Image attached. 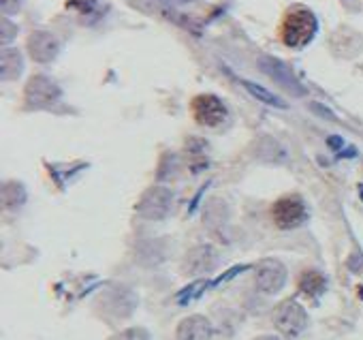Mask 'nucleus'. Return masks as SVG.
I'll list each match as a JSON object with an SVG mask.
<instances>
[{"label":"nucleus","mask_w":363,"mask_h":340,"mask_svg":"<svg viewBox=\"0 0 363 340\" xmlns=\"http://www.w3.org/2000/svg\"><path fill=\"white\" fill-rule=\"evenodd\" d=\"M329 143H331L333 148H340V146H342V141H340L337 137H331V139H329Z\"/></svg>","instance_id":"19"},{"label":"nucleus","mask_w":363,"mask_h":340,"mask_svg":"<svg viewBox=\"0 0 363 340\" xmlns=\"http://www.w3.org/2000/svg\"><path fill=\"white\" fill-rule=\"evenodd\" d=\"M177 3H189V0H177Z\"/></svg>","instance_id":"22"},{"label":"nucleus","mask_w":363,"mask_h":340,"mask_svg":"<svg viewBox=\"0 0 363 340\" xmlns=\"http://www.w3.org/2000/svg\"><path fill=\"white\" fill-rule=\"evenodd\" d=\"M171 208H173V195L164 187H152V189H147L141 195L139 204H137L139 216H143L147 221H162V219H167L169 212H171Z\"/></svg>","instance_id":"3"},{"label":"nucleus","mask_w":363,"mask_h":340,"mask_svg":"<svg viewBox=\"0 0 363 340\" xmlns=\"http://www.w3.org/2000/svg\"><path fill=\"white\" fill-rule=\"evenodd\" d=\"M359 193H361V199H363V185L359 187Z\"/></svg>","instance_id":"21"},{"label":"nucleus","mask_w":363,"mask_h":340,"mask_svg":"<svg viewBox=\"0 0 363 340\" xmlns=\"http://www.w3.org/2000/svg\"><path fill=\"white\" fill-rule=\"evenodd\" d=\"M274 325L286 338H297L308 327V314L295 300H284L274 310Z\"/></svg>","instance_id":"2"},{"label":"nucleus","mask_w":363,"mask_h":340,"mask_svg":"<svg viewBox=\"0 0 363 340\" xmlns=\"http://www.w3.org/2000/svg\"><path fill=\"white\" fill-rule=\"evenodd\" d=\"M191 111L195 120L203 126H218L227 118V107L225 103L214 97V94H199L191 103Z\"/></svg>","instance_id":"5"},{"label":"nucleus","mask_w":363,"mask_h":340,"mask_svg":"<svg viewBox=\"0 0 363 340\" xmlns=\"http://www.w3.org/2000/svg\"><path fill=\"white\" fill-rule=\"evenodd\" d=\"M255 283L257 289L263 293H278L286 283V268L276 259H265L257 268Z\"/></svg>","instance_id":"7"},{"label":"nucleus","mask_w":363,"mask_h":340,"mask_svg":"<svg viewBox=\"0 0 363 340\" xmlns=\"http://www.w3.org/2000/svg\"><path fill=\"white\" fill-rule=\"evenodd\" d=\"M212 325L206 317H189L177 327V340H210Z\"/></svg>","instance_id":"10"},{"label":"nucleus","mask_w":363,"mask_h":340,"mask_svg":"<svg viewBox=\"0 0 363 340\" xmlns=\"http://www.w3.org/2000/svg\"><path fill=\"white\" fill-rule=\"evenodd\" d=\"M116 340H150V336H147V331H145V329L133 327V329H126L124 334H120Z\"/></svg>","instance_id":"16"},{"label":"nucleus","mask_w":363,"mask_h":340,"mask_svg":"<svg viewBox=\"0 0 363 340\" xmlns=\"http://www.w3.org/2000/svg\"><path fill=\"white\" fill-rule=\"evenodd\" d=\"M3 31H5V35H3V41H5V43H9V41L16 37V26H13L9 20H5V22H3Z\"/></svg>","instance_id":"18"},{"label":"nucleus","mask_w":363,"mask_h":340,"mask_svg":"<svg viewBox=\"0 0 363 340\" xmlns=\"http://www.w3.org/2000/svg\"><path fill=\"white\" fill-rule=\"evenodd\" d=\"M60 99V88L45 75H35L26 86V103L37 109L54 107Z\"/></svg>","instance_id":"6"},{"label":"nucleus","mask_w":363,"mask_h":340,"mask_svg":"<svg viewBox=\"0 0 363 340\" xmlns=\"http://www.w3.org/2000/svg\"><path fill=\"white\" fill-rule=\"evenodd\" d=\"M0 69H3V77L5 79H16L22 69H24V62H22V54L18 50H5L3 52V60H0Z\"/></svg>","instance_id":"13"},{"label":"nucleus","mask_w":363,"mask_h":340,"mask_svg":"<svg viewBox=\"0 0 363 340\" xmlns=\"http://www.w3.org/2000/svg\"><path fill=\"white\" fill-rule=\"evenodd\" d=\"M246 88H248V92L255 97V99H259V101H263V103H267V105H274V107H286V103L282 101V99H278L276 94H272L269 90H265V88H261V86H257V84H252V82H242Z\"/></svg>","instance_id":"15"},{"label":"nucleus","mask_w":363,"mask_h":340,"mask_svg":"<svg viewBox=\"0 0 363 340\" xmlns=\"http://www.w3.org/2000/svg\"><path fill=\"white\" fill-rule=\"evenodd\" d=\"M24 202H26V191H24V187H20L18 182H9V185L3 187V206H5V208L16 210V208H20Z\"/></svg>","instance_id":"14"},{"label":"nucleus","mask_w":363,"mask_h":340,"mask_svg":"<svg viewBox=\"0 0 363 340\" xmlns=\"http://www.w3.org/2000/svg\"><path fill=\"white\" fill-rule=\"evenodd\" d=\"M272 216L280 229H295L306 223L308 210H306V204L301 202V197L286 195L272 206Z\"/></svg>","instance_id":"4"},{"label":"nucleus","mask_w":363,"mask_h":340,"mask_svg":"<svg viewBox=\"0 0 363 340\" xmlns=\"http://www.w3.org/2000/svg\"><path fill=\"white\" fill-rule=\"evenodd\" d=\"M316 18L312 11L303 7H295L286 13L282 26H280V37L282 43L289 48H303L308 45L314 35H316Z\"/></svg>","instance_id":"1"},{"label":"nucleus","mask_w":363,"mask_h":340,"mask_svg":"<svg viewBox=\"0 0 363 340\" xmlns=\"http://www.w3.org/2000/svg\"><path fill=\"white\" fill-rule=\"evenodd\" d=\"M299 289H301L306 295H310V297H318V295L327 289V280H325V276H323L320 272L310 270V272H303V274H301V278H299Z\"/></svg>","instance_id":"12"},{"label":"nucleus","mask_w":363,"mask_h":340,"mask_svg":"<svg viewBox=\"0 0 363 340\" xmlns=\"http://www.w3.org/2000/svg\"><path fill=\"white\" fill-rule=\"evenodd\" d=\"M60 43L50 33H33L28 39V52L37 62H52L58 56Z\"/></svg>","instance_id":"9"},{"label":"nucleus","mask_w":363,"mask_h":340,"mask_svg":"<svg viewBox=\"0 0 363 340\" xmlns=\"http://www.w3.org/2000/svg\"><path fill=\"white\" fill-rule=\"evenodd\" d=\"M259 67H261L263 73H267L276 84H280V86L286 88L289 92H293V94H297V97H301V94L306 92L303 86L297 82V77L293 75V71H291L284 62H280V60H276V58H269V56H261V58H259Z\"/></svg>","instance_id":"8"},{"label":"nucleus","mask_w":363,"mask_h":340,"mask_svg":"<svg viewBox=\"0 0 363 340\" xmlns=\"http://www.w3.org/2000/svg\"><path fill=\"white\" fill-rule=\"evenodd\" d=\"M20 7H22V0H3V11H5V16L18 13Z\"/></svg>","instance_id":"17"},{"label":"nucleus","mask_w":363,"mask_h":340,"mask_svg":"<svg viewBox=\"0 0 363 340\" xmlns=\"http://www.w3.org/2000/svg\"><path fill=\"white\" fill-rule=\"evenodd\" d=\"M257 340H278L276 336H261V338H257Z\"/></svg>","instance_id":"20"},{"label":"nucleus","mask_w":363,"mask_h":340,"mask_svg":"<svg viewBox=\"0 0 363 340\" xmlns=\"http://www.w3.org/2000/svg\"><path fill=\"white\" fill-rule=\"evenodd\" d=\"M216 263V257L212 253L210 246H199L197 251H193L189 255V261H186V272L191 274H203L208 270H212Z\"/></svg>","instance_id":"11"}]
</instances>
